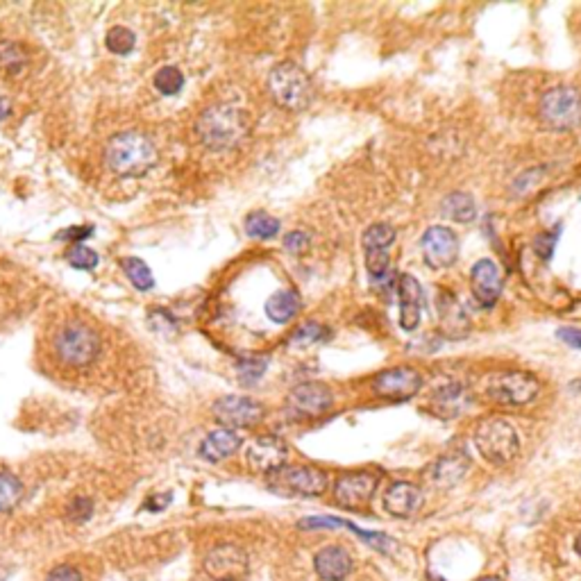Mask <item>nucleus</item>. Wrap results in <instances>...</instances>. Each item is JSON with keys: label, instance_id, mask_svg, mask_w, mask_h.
<instances>
[{"label": "nucleus", "instance_id": "obj_31", "mask_svg": "<svg viewBox=\"0 0 581 581\" xmlns=\"http://www.w3.org/2000/svg\"><path fill=\"white\" fill-rule=\"evenodd\" d=\"M393 241L395 227H390L389 223H375V225H370L364 232L361 244H364L366 253H368V250H389V245H393Z\"/></svg>", "mask_w": 581, "mask_h": 581}, {"label": "nucleus", "instance_id": "obj_12", "mask_svg": "<svg viewBox=\"0 0 581 581\" xmlns=\"http://www.w3.org/2000/svg\"><path fill=\"white\" fill-rule=\"evenodd\" d=\"M379 486L378 472H348L334 484V502L343 509H364L373 502L375 491Z\"/></svg>", "mask_w": 581, "mask_h": 581}, {"label": "nucleus", "instance_id": "obj_30", "mask_svg": "<svg viewBox=\"0 0 581 581\" xmlns=\"http://www.w3.org/2000/svg\"><path fill=\"white\" fill-rule=\"evenodd\" d=\"M245 232L253 239H273V236L280 232V221L273 218L271 213L264 212H253L245 218Z\"/></svg>", "mask_w": 581, "mask_h": 581}, {"label": "nucleus", "instance_id": "obj_43", "mask_svg": "<svg viewBox=\"0 0 581 581\" xmlns=\"http://www.w3.org/2000/svg\"><path fill=\"white\" fill-rule=\"evenodd\" d=\"M556 337H559L561 341L565 343V346L577 348V350H581V329L579 327H561Z\"/></svg>", "mask_w": 581, "mask_h": 581}, {"label": "nucleus", "instance_id": "obj_28", "mask_svg": "<svg viewBox=\"0 0 581 581\" xmlns=\"http://www.w3.org/2000/svg\"><path fill=\"white\" fill-rule=\"evenodd\" d=\"M23 500V484L12 472H0V514H9Z\"/></svg>", "mask_w": 581, "mask_h": 581}, {"label": "nucleus", "instance_id": "obj_7", "mask_svg": "<svg viewBox=\"0 0 581 581\" xmlns=\"http://www.w3.org/2000/svg\"><path fill=\"white\" fill-rule=\"evenodd\" d=\"M266 484L285 497H318L327 488V475L311 466H285L266 475Z\"/></svg>", "mask_w": 581, "mask_h": 581}, {"label": "nucleus", "instance_id": "obj_23", "mask_svg": "<svg viewBox=\"0 0 581 581\" xmlns=\"http://www.w3.org/2000/svg\"><path fill=\"white\" fill-rule=\"evenodd\" d=\"M468 468H471V459L462 452H452L441 457L434 466L430 468L431 484L439 488H452L466 477Z\"/></svg>", "mask_w": 581, "mask_h": 581}, {"label": "nucleus", "instance_id": "obj_17", "mask_svg": "<svg viewBox=\"0 0 581 581\" xmlns=\"http://www.w3.org/2000/svg\"><path fill=\"white\" fill-rule=\"evenodd\" d=\"M471 289L482 306H495L502 296L500 268L491 259H480L471 271Z\"/></svg>", "mask_w": 581, "mask_h": 581}, {"label": "nucleus", "instance_id": "obj_27", "mask_svg": "<svg viewBox=\"0 0 581 581\" xmlns=\"http://www.w3.org/2000/svg\"><path fill=\"white\" fill-rule=\"evenodd\" d=\"M27 67V50L14 41H0V71L18 76Z\"/></svg>", "mask_w": 581, "mask_h": 581}, {"label": "nucleus", "instance_id": "obj_42", "mask_svg": "<svg viewBox=\"0 0 581 581\" xmlns=\"http://www.w3.org/2000/svg\"><path fill=\"white\" fill-rule=\"evenodd\" d=\"M94 234V227L91 225H78V227H68V230L59 232V239L62 241H82L87 236Z\"/></svg>", "mask_w": 581, "mask_h": 581}, {"label": "nucleus", "instance_id": "obj_13", "mask_svg": "<svg viewBox=\"0 0 581 581\" xmlns=\"http://www.w3.org/2000/svg\"><path fill=\"white\" fill-rule=\"evenodd\" d=\"M420 245L427 266L436 268V271L439 268H450L459 259V236L450 227H427L420 239Z\"/></svg>", "mask_w": 581, "mask_h": 581}, {"label": "nucleus", "instance_id": "obj_2", "mask_svg": "<svg viewBox=\"0 0 581 581\" xmlns=\"http://www.w3.org/2000/svg\"><path fill=\"white\" fill-rule=\"evenodd\" d=\"M157 160H160V155H157L152 139L143 132H137V130L114 134L107 143V166L123 178H141L148 171L155 169Z\"/></svg>", "mask_w": 581, "mask_h": 581}, {"label": "nucleus", "instance_id": "obj_3", "mask_svg": "<svg viewBox=\"0 0 581 581\" xmlns=\"http://www.w3.org/2000/svg\"><path fill=\"white\" fill-rule=\"evenodd\" d=\"M53 350L59 364L68 368H89L96 364L102 352V338L96 327L85 320H68L55 332Z\"/></svg>", "mask_w": 581, "mask_h": 581}, {"label": "nucleus", "instance_id": "obj_25", "mask_svg": "<svg viewBox=\"0 0 581 581\" xmlns=\"http://www.w3.org/2000/svg\"><path fill=\"white\" fill-rule=\"evenodd\" d=\"M302 300L293 289H285V291H277L268 297L266 302V316L277 325H285L289 323L297 316L300 311Z\"/></svg>", "mask_w": 581, "mask_h": 581}, {"label": "nucleus", "instance_id": "obj_4", "mask_svg": "<svg viewBox=\"0 0 581 581\" xmlns=\"http://www.w3.org/2000/svg\"><path fill=\"white\" fill-rule=\"evenodd\" d=\"M268 91L277 107L289 111H302L314 100V85L305 68L296 62H282L273 67L268 76Z\"/></svg>", "mask_w": 581, "mask_h": 581}, {"label": "nucleus", "instance_id": "obj_6", "mask_svg": "<svg viewBox=\"0 0 581 581\" xmlns=\"http://www.w3.org/2000/svg\"><path fill=\"white\" fill-rule=\"evenodd\" d=\"M543 125L555 132H570L581 125V94L573 87L545 91L538 105Z\"/></svg>", "mask_w": 581, "mask_h": 581}, {"label": "nucleus", "instance_id": "obj_32", "mask_svg": "<svg viewBox=\"0 0 581 581\" xmlns=\"http://www.w3.org/2000/svg\"><path fill=\"white\" fill-rule=\"evenodd\" d=\"M155 89L164 96H175L184 87V76L180 68L175 67H164L155 73V80H152Z\"/></svg>", "mask_w": 581, "mask_h": 581}, {"label": "nucleus", "instance_id": "obj_5", "mask_svg": "<svg viewBox=\"0 0 581 581\" xmlns=\"http://www.w3.org/2000/svg\"><path fill=\"white\" fill-rule=\"evenodd\" d=\"M475 445L493 466H506L520 452L518 431L502 418H488L475 431Z\"/></svg>", "mask_w": 581, "mask_h": 581}, {"label": "nucleus", "instance_id": "obj_35", "mask_svg": "<svg viewBox=\"0 0 581 581\" xmlns=\"http://www.w3.org/2000/svg\"><path fill=\"white\" fill-rule=\"evenodd\" d=\"M329 338V329L325 325L318 323H305L300 329H296V334L291 337L293 346H316V343H323Z\"/></svg>", "mask_w": 581, "mask_h": 581}, {"label": "nucleus", "instance_id": "obj_20", "mask_svg": "<svg viewBox=\"0 0 581 581\" xmlns=\"http://www.w3.org/2000/svg\"><path fill=\"white\" fill-rule=\"evenodd\" d=\"M422 491L416 484H409V482H395L389 486V491L384 493V509L389 511L395 518H409V515L418 514V509L422 506Z\"/></svg>", "mask_w": 581, "mask_h": 581}, {"label": "nucleus", "instance_id": "obj_22", "mask_svg": "<svg viewBox=\"0 0 581 581\" xmlns=\"http://www.w3.org/2000/svg\"><path fill=\"white\" fill-rule=\"evenodd\" d=\"M241 445H244V439H241L234 430H225V427H221V430L209 431V434L204 436L198 452L204 462L218 463L223 462V459H230L232 454L239 452Z\"/></svg>", "mask_w": 581, "mask_h": 581}, {"label": "nucleus", "instance_id": "obj_33", "mask_svg": "<svg viewBox=\"0 0 581 581\" xmlns=\"http://www.w3.org/2000/svg\"><path fill=\"white\" fill-rule=\"evenodd\" d=\"M134 46H137V36L132 30L123 26H114L107 32V48L114 55H128L132 53Z\"/></svg>", "mask_w": 581, "mask_h": 581}, {"label": "nucleus", "instance_id": "obj_9", "mask_svg": "<svg viewBox=\"0 0 581 581\" xmlns=\"http://www.w3.org/2000/svg\"><path fill=\"white\" fill-rule=\"evenodd\" d=\"M334 393L320 382H305L291 389L286 398V411L296 420H314L332 409Z\"/></svg>", "mask_w": 581, "mask_h": 581}, {"label": "nucleus", "instance_id": "obj_15", "mask_svg": "<svg viewBox=\"0 0 581 581\" xmlns=\"http://www.w3.org/2000/svg\"><path fill=\"white\" fill-rule=\"evenodd\" d=\"M422 389V378L416 368L398 366V368L382 370L373 379V390L379 398L387 399H409Z\"/></svg>", "mask_w": 581, "mask_h": 581}, {"label": "nucleus", "instance_id": "obj_18", "mask_svg": "<svg viewBox=\"0 0 581 581\" xmlns=\"http://www.w3.org/2000/svg\"><path fill=\"white\" fill-rule=\"evenodd\" d=\"M395 293H398L399 300V325L407 332H413L420 323V309L425 296H422V286L418 285L416 277L411 275H398V285H395Z\"/></svg>", "mask_w": 581, "mask_h": 581}, {"label": "nucleus", "instance_id": "obj_10", "mask_svg": "<svg viewBox=\"0 0 581 581\" xmlns=\"http://www.w3.org/2000/svg\"><path fill=\"white\" fill-rule=\"evenodd\" d=\"M202 568L213 581H244L250 573V559L239 545H216L204 556Z\"/></svg>", "mask_w": 581, "mask_h": 581}, {"label": "nucleus", "instance_id": "obj_16", "mask_svg": "<svg viewBox=\"0 0 581 581\" xmlns=\"http://www.w3.org/2000/svg\"><path fill=\"white\" fill-rule=\"evenodd\" d=\"M436 311H439L441 332L450 341H462L471 334V318L459 302V297L450 291H441L436 297Z\"/></svg>", "mask_w": 581, "mask_h": 581}, {"label": "nucleus", "instance_id": "obj_45", "mask_svg": "<svg viewBox=\"0 0 581 581\" xmlns=\"http://www.w3.org/2000/svg\"><path fill=\"white\" fill-rule=\"evenodd\" d=\"M9 111H12V102H9L5 96H0V120L7 119Z\"/></svg>", "mask_w": 581, "mask_h": 581}, {"label": "nucleus", "instance_id": "obj_24", "mask_svg": "<svg viewBox=\"0 0 581 581\" xmlns=\"http://www.w3.org/2000/svg\"><path fill=\"white\" fill-rule=\"evenodd\" d=\"M297 527L300 529H337V527H348L350 532L359 534L364 541L370 543V547H375V550L379 552H389L393 550L395 543L390 541L389 536H384V534H370V532H364V529H359L357 524L348 523V520H341V518H329V515H320V518H302L300 523H297Z\"/></svg>", "mask_w": 581, "mask_h": 581}, {"label": "nucleus", "instance_id": "obj_46", "mask_svg": "<svg viewBox=\"0 0 581 581\" xmlns=\"http://www.w3.org/2000/svg\"><path fill=\"white\" fill-rule=\"evenodd\" d=\"M575 552H577V555L581 556V534L577 538H575Z\"/></svg>", "mask_w": 581, "mask_h": 581}, {"label": "nucleus", "instance_id": "obj_26", "mask_svg": "<svg viewBox=\"0 0 581 581\" xmlns=\"http://www.w3.org/2000/svg\"><path fill=\"white\" fill-rule=\"evenodd\" d=\"M443 213L454 223H471L477 216V204L471 193L454 192L445 195L443 200Z\"/></svg>", "mask_w": 581, "mask_h": 581}, {"label": "nucleus", "instance_id": "obj_38", "mask_svg": "<svg viewBox=\"0 0 581 581\" xmlns=\"http://www.w3.org/2000/svg\"><path fill=\"white\" fill-rule=\"evenodd\" d=\"M91 515H94V502H91L89 497H76V500L67 506V518L76 524L89 523Z\"/></svg>", "mask_w": 581, "mask_h": 581}, {"label": "nucleus", "instance_id": "obj_37", "mask_svg": "<svg viewBox=\"0 0 581 581\" xmlns=\"http://www.w3.org/2000/svg\"><path fill=\"white\" fill-rule=\"evenodd\" d=\"M268 370V357H253L239 364V378L244 384H254Z\"/></svg>", "mask_w": 581, "mask_h": 581}, {"label": "nucleus", "instance_id": "obj_36", "mask_svg": "<svg viewBox=\"0 0 581 581\" xmlns=\"http://www.w3.org/2000/svg\"><path fill=\"white\" fill-rule=\"evenodd\" d=\"M67 262L78 271H94L98 266V254L87 245H73L67 253Z\"/></svg>", "mask_w": 581, "mask_h": 581}, {"label": "nucleus", "instance_id": "obj_47", "mask_svg": "<svg viewBox=\"0 0 581 581\" xmlns=\"http://www.w3.org/2000/svg\"><path fill=\"white\" fill-rule=\"evenodd\" d=\"M480 581H502L500 577H484V579H480Z\"/></svg>", "mask_w": 581, "mask_h": 581}, {"label": "nucleus", "instance_id": "obj_40", "mask_svg": "<svg viewBox=\"0 0 581 581\" xmlns=\"http://www.w3.org/2000/svg\"><path fill=\"white\" fill-rule=\"evenodd\" d=\"M555 245H556L555 234H541L534 239V253H536L543 262H547V259L555 254Z\"/></svg>", "mask_w": 581, "mask_h": 581}, {"label": "nucleus", "instance_id": "obj_8", "mask_svg": "<svg viewBox=\"0 0 581 581\" xmlns=\"http://www.w3.org/2000/svg\"><path fill=\"white\" fill-rule=\"evenodd\" d=\"M538 390H541V382L536 375L524 373V370H506V373L493 375L486 387L488 398L502 407H524L536 399Z\"/></svg>", "mask_w": 581, "mask_h": 581}, {"label": "nucleus", "instance_id": "obj_21", "mask_svg": "<svg viewBox=\"0 0 581 581\" xmlns=\"http://www.w3.org/2000/svg\"><path fill=\"white\" fill-rule=\"evenodd\" d=\"M471 407V395L468 390L457 382H450L441 387L431 398V411L443 420H452V418L462 416Z\"/></svg>", "mask_w": 581, "mask_h": 581}, {"label": "nucleus", "instance_id": "obj_29", "mask_svg": "<svg viewBox=\"0 0 581 581\" xmlns=\"http://www.w3.org/2000/svg\"><path fill=\"white\" fill-rule=\"evenodd\" d=\"M120 266H123L125 275H128V280L132 282L137 291H150L152 286H155V277H152L150 268H148V264L141 262L139 257L123 259Z\"/></svg>", "mask_w": 581, "mask_h": 581}, {"label": "nucleus", "instance_id": "obj_34", "mask_svg": "<svg viewBox=\"0 0 581 581\" xmlns=\"http://www.w3.org/2000/svg\"><path fill=\"white\" fill-rule=\"evenodd\" d=\"M366 268H368L373 285L387 280L390 273H393L390 271V257L387 250H368L366 253Z\"/></svg>", "mask_w": 581, "mask_h": 581}, {"label": "nucleus", "instance_id": "obj_41", "mask_svg": "<svg viewBox=\"0 0 581 581\" xmlns=\"http://www.w3.org/2000/svg\"><path fill=\"white\" fill-rule=\"evenodd\" d=\"M46 581H82V575L73 565H57V568L50 570Z\"/></svg>", "mask_w": 581, "mask_h": 581}, {"label": "nucleus", "instance_id": "obj_44", "mask_svg": "<svg viewBox=\"0 0 581 581\" xmlns=\"http://www.w3.org/2000/svg\"><path fill=\"white\" fill-rule=\"evenodd\" d=\"M171 502H173V495H171V493H160V495H152V497H148L146 502H143V509H148V511H164L166 506L171 504Z\"/></svg>", "mask_w": 581, "mask_h": 581}, {"label": "nucleus", "instance_id": "obj_19", "mask_svg": "<svg viewBox=\"0 0 581 581\" xmlns=\"http://www.w3.org/2000/svg\"><path fill=\"white\" fill-rule=\"evenodd\" d=\"M314 568L323 581H343L355 568V561L343 547L327 545L314 556Z\"/></svg>", "mask_w": 581, "mask_h": 581}, {"label": "nucleus", "instance_id": "obj_1", "mask_svg": "<svg viewBox=\"0 0 581 581\" xmlns=\"http://www.w3.org/2000/svg\"><path fill=\"white\" fill-rule=\"evenodd\" d=\"M250 132V120L239 107L213 105L200 114L195 123V134L200 143L213 152L232 150L241 146Z\"/></svg>", "mask_w": 581, "mask_h": 581}, {"label": "nucleus", "instance_id": "obj_14", "mask_svg": "<svg viewBox=\"0 0 581 581\" xmlns=\"http://www.w3.org/2000/svg\"><path fill=\"white\" fill-rule=\"evenodd\" d=\"M286 459H289V445L273 434L259 436V439H254L253 443L248 445V450H245V462H248V466L253 468L254 472H262V475H271V472L285 468Z\"/></svg>", "mask_w": 581, "mask_h": 581}, {"label": "nucleus", "instance_id": "obj_39", "mask_svg": "<svg viewBox=\"0 0 581 581\" xmlns=\"http://www.w3.org/2000/svg\"><path fill=\"white\" fill-rule=\"evenodd\" d=\"M311 239L306 232H291V234L285 236V248L289 250L291 254H305L309 250Z\"/></svg>", "mask_w": 581, "mask_h": 581}, {"label": "nucleus", "instance_id": "obj_11", "mask_svg": "<svg viewBox=\"0 0 581 581\" xmlns=\"http://www.w3.org/2000/svg\"><path fill=\"white\" fill-rule=\"evenodd\" d=\"M212 411L225 430H248V427L262 422L264 418L262 404L254 402L253 398H244V395H225V398L216 399Z\"/></svg>", "mask_w": 581, "mask_h": 581}]
</instances>
